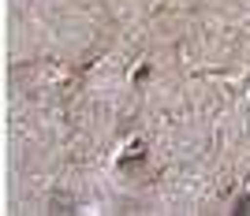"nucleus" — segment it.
Here are the masks:
<instances>
[{
  "instance_id": "obj_1",
  "label": "nucleus",
  "mask_w": 250,
  "mask_h": 216,
  "mask_svg": "<svg viewBox=\"0 0 250 216\" xmlns=\"http://www.w3.org/2000/svg\"><path fill=\"white\" fill-rule=\"evenodd\" d=\"M235 213H250V197H243L239 205H235Z\"/></svg>"
}]
</instances>
